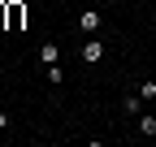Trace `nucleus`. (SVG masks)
Wrapping results in <instances>:
<instances>
[{
  "label": "nucleus",
  "instance_id": "f03ea898",
  "mask_svg": "<svg viewBox=\"0 0 156 147\" xmlns=\"http://www.w3.org/2000/svg\"><path fill=\"white\" fill-rule=\"evenodd\" d=\"M22 22H26V5L22 0H9V26L5 30H22Z\"/></svg>",
  "mask_w": 156,
  "mask_h": 147
},
{
  "label": "nucleus",
  "instance_id": "7ed1b4c3",
  "mask_svg": "<svg viewBox=\"0 0 156 147\" xmlns=\"http://www.w3.org/2000/svg\"><path fill=\"white\" fill-rule=\"evenodd\" d=\"M100 22H104V17L95 13V9H83V13H78V30H87V35L100 30Z\"/></svg>",
  "mask_w": 156,
  "mask_h": 147
},
{
  "label": "nucleus",
  "instance_id": "0eeeda50",
  "mask_svg": "<svg viewBox=\"0 0 156 147\" xmlns=\"http://www.w3.org/2000/svg\"><path fill=\"white\" fill-rule=\"evenodd\" d=\"M139 95H143V100H156V78H143V82H139Z\"/></svg>",
  "mask_w": 156,
  "mask_h": 147
},
{
  "label": "nucleus",
  "instance_id": "6e6552de",
  "mask_svg": "<svg viewBox=\"0 0 156 147\" xmlns=\"http://www.w3.org/2000/svg\"><path fill=\"white\" fill-rule=\"evenodd\" d=\"M5 26H9V5L0 0V30H5Z\"/></svg>",
  "mask_w": 156,
  "mask_h": 147
},
{
  "label": "nucleus",
  "instance_id": "423d86ee",
  "mask_svg": "<svg viewBox=\"0 0 156 147\" xmlns=\"http://www.w3.org/2000/svg\"><path fill=\"white\" fill-rule=\"evenodd\" d=\"M139 134H147V138L156 134V117L152 113H139Z\"/></svg>",
  "mask_w": 156,
  "mask_h": 147
},
{
  "label": "nucleus",
  "instance_id": "39448f33",
  "mask_svg": "<svg viewBox=\"0 0 156 147\" xmlns=\"http://www.w3.org/2000/svg\"><path fill=\"white\" fill-rule=\"evenodd\" d=\"M39 61H44V65H56V61H61V48H56L52 39H44V43H39Z\"/></svg>",
  "mask_w": 156,
  "mask_h": 147
},
{
  "label": "nucleus",
  "instance_id": "20e7f679",
  "mask_svg": "<svg viewBox=\"0 0 156 147\" xmlns=\"http://www.w3.org/2000/svg\"><path fill=\"white\" fill-rule=\"evenodd\" d=\"M122 113H126V117H139V113H143V95H139V91H130V95L122 100Z\"/></svg>",
  "mask_w": 156,
  "mask_h": 147
},
{
  "label": "nucleus",
  "instance_id": "f257e3e1",
  "mask_svg": "<svg viewBox=\"0 0 156 147\" xmlns=\"http://www.w3.org/2000/svg\"><path fill=\"white\" fill-rule=\"evenodd\" d=\"M78 56H83L87 65H100V61H104V43H100V39L91 35V39H87L83 48H78Z\"/></svg>",
  "mask_w": 156,
  "mask_h": 147
},
{
  "label": "nucleus",
  "instance_id": "1a4fd4ad",
  "mask_svg": "<svg viewBox=\"0 0 156 147\" xmlns=\"http://www.w3.org/2000/svg\"><path fill=\"white\" fill-rule=\"evenodd\" d=\"M9 125H13V117L5 113V108H0V130H9Z\"/></svg>",
  "mask_w": 156,
  "mask_h": 147
}]
</instances>
